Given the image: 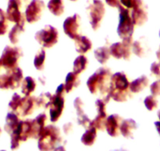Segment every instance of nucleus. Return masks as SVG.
Wrapping results in <instances>:
<instances>
[{"label":"nucleus","mask_w":160,"mask_h":151,"mask_svg":"<svg viewBox=\"0 0 160 151\" xmlns=\"http://www.w3.org/2000/svg\"><path fill=\"white\" fill-rule=\"evenodd\" d=\"M130 82L124 72H119L113 74L111 77L109 95L111 98L118 102H127L130 97L129 88Z\"/></svg>","instance_id":"f257e3e1"},{"label":"nucleus","mask_w":160,"mask_h":151,"mask_svg":"<svg viewBox=\"0 0 160 151\" xmlns=\"http://www.w3.org/2000/svg\"><path fill=\"white\" fill-rule=\"evenodd\" d=\"M112 76L110 69L108 68L101 67L98 69L87 82L90 93L95 95L100 92L104 97L108 95Z\"/></svg>","instance_id":"f03ea898"},{"label":"nucleus","mask_w":160,"mask_h":151,"mask_svg":"<svg viewBox=\"0 0 160 151\" xmlns=\"http://www.w3.org/2000/svg\"><path fill=\"white\" fill-rule=\"evenodd\" d=\"M62 137L58 127L49 125L45 127L38 138V147L40 150L48 151L53 149H64L62 147Z\"/></svg>","instance_id":"7ed1b4c3"},{"label":"nucleus","mask_w":160,"mask_h":151,"mask_svg":"<svg viewBox=\"0 0 160 151\" xmlns=\"http://www.w3.org/2000/svg\"><path fill=\"white\" fill-rule=\"evenodd\" d=\"M119 10V22H118L117 32L121 39L132 37L134 31V24L132 20L130 10L128 8L121 4L118 7Z\"/></svg>","instance_id":"20e7f679"},{"label":"nucleus","mask_w":160,"mask_h":151,"mask_svg":"<svg viewBox=\"0 0 160 151\" xmlns=\"http://www.w3.org/2000/svg\"><path fill=\"white\" fill-rule=\"evenodd\" d=\"M89 19L92 29L97 31L101 26V22L105 13V7L101 0H93L87 7Z\"/></svg>","instance_id":"39448f33"},{"label":"nucleus","mask_w":160,"mask_h":151,"mask_svg":"<svg viewBox=\"0 0 160 151\" xmlns=\"http://www.w3.org/2000/svg\"><path fill=\"white\" fill-rule=\"evenodd\" d=\"M35 39L45 48H50L58 43V32L52 25H46L35 35Z\"/></svg>","instance_id":"423d86ee"},{"label":"nucleus","mask_w":160,"mask_h":151,"mask_svg":"<svg viewBox=\"0 0 160 151\" xmlns=\"http://www.w3.org/2000/svg\"><path fill=\"white\" fill-rule=\"evenodd\" d=\"M22 50L20 47L7 46L4 48L2 56L0 58L1 65L8 70L14 69V68L18 67V61L22 57Z\"/></svg>","instance_id":"0eeeda50"},{"label":"nucleus","mask_w":160,"mask_h":151,"mask_svg":"<svg viewBox=\"0 0 160 151\" xmlns=\"http://www.w3.org/2000/svg\"><path fill=\"white\" fill-rule=\"evenodd\" d=\"M45 9V3L42 0H32L25 10L26 21L30 24L39 21Z\"/></svg>","instance_id":"6e6552de"},{"label":"nucleus","mask_w":160,"mask_h":151,"mask_svg":"<svg viewBox=\"0 0 160 151\" xmlns=\"http://www.w3.org/2000/svg\"><path fill=\"white\" fill-rule=\"evenodd\" d=\"M50 121L55 123L60 119L64 109V98L62 95L55 93L52 97L51 102L49 106Z\"/></svg>","instance_id":"1a4fd4ad"},{"label":"nucleus","mask_w":160,"mask_h":151,"mask_svg":"<svg viewBox=\"0 0 160 151\" xmlns=\"http://www.w3.org/2000/svg\"><path fill=\"white\" fill-rule=\"evenodd\" d=\"M80 19L81 18L78 14L75 13L73 16L66 18L65 21H64L63 28H64V33L68 35L72 39H76L79 35L78 32L80 28Z\"/></svg>","instance_id":"9d476101"},{"label":"nucleus","mask_w":160,"mask_h":151,"mask_svg":"<svg viewBox=\"0 0 160 151\" xmlns=\"http://www.w3.org/2000/svg\"><path fill=\"white\" fill-rule=\"evenodd\" d=\"M130 15L134 25H143L148 21L147 8L142 0H138L136 5L132 8Z\"/></svg>","instance_id":"9b49d317"},{"label":"nucleus","mask_w":160,"mask_h":151,"mask_svg":"<svg viewBox=\"0 0 160 151\" xmlns=\"http://www.w3.org/2000/svg\"><path fill=\"white\" fill-rule=\"evenodd\" d=\"M20 9H21V7L17 2V0H9L8 7H7V13H6L7 19L16 24L25 22V15L21 13Z\"/></svg>","instance_id":"f8f14e48"},{"label":"nucleus","mask_w":160,"mask_h":151,"mask_svg":"<svg viewBox=\"0 0 160 151\" xmlns=\"http://www.w3.org/2000/svg\"><path fill=\"white\" fill-rule=\"evenodd\" d=\"M36 106V98L35 97L25 96L21 98V101L17 109L16 113L21 117H27L32 114Z\"/></svg>","instance_id":"ddd939ff"},{"label":"nucleus","mask_w":160,"mask_h":151,"mask_svg":"<svg viewBox=\"0 0 160 151\" xmlns=\"http://www.w3.org/2000/svg\"><path fill=\"white\" fill-rule=\"evenodd\" d=\"M122 121V118L118 114H112L106 119L105 129L110 136H118L120 134V126Z\"/></svg>","instance_id":"4468645a"},{"label":"nucleus","mask_w":160,"mask_h":151,"mask_svg":"<svg viewBox=\"0 0 160 151\" xmlns=\"http://www.w3.org/2000/svg\"><path fill=\"white\" fill-rule=\"evenodd\" d=\"M47 117L45 113L38 115L34 120L31 121V138H38L45 128Z\"/></svg>","instance_id":"2eb2a0df"},{"label":"nucleus","mask_w":160,"mask_h":151,"mask_svg":"<svg viewBox=\"0 0 160 151\" xmlns=\"http://www.w3.org/2000/svg\"><path fill=\"white\" fill-rule=\"evenodd\" d=\"M74 107H75V110L77 112V121H78V124L82 125L84 128H89L91 121L90 118L84 113L83 111V102H82V99L80 98H76L74 101Z\"/></svg>","instance_id":"dca6fc26"},{"label":"nucleus","mask_w":160,"mask_h":151,"mask_svg":"<svg viewBox=\"0 0 160 151\" xmlns=\"http://www.w3.org/2000/svg\"><path fill=\"white\" fill-rule=\"evenodd\" d=\"M13 132L18 135L21 142L27 141L31 138V121H20L18 128Z\"/></svg>","instance_id":"f3484780"},{"label":"nucleus","mask_w":160,"mask_h":151,"mask_svg":"<svg viewBox=\"0 0 160 151\" xmlns=\"http://www.w3.org/2000/svg\"><path fill=\"white\" fill-rule=\"evenodd\" d=\"M138 128V124L133 119H127L122 121L120 126V133L127 138H133V131Z\"/></svg>","instance_id":"a211bd4d"},{"label":"nucleus","mask_w":160,"mask_h":151,"mask_svg":"<svg viewBox=\"0 0 160 151\" xmlns=\"http://www.w3.org/2000/svg\"><path fill=\"white\" fill-rule=\"evenodd\" d=\"M8 75L10 79V89L14 90L21 86L23 81V72L19 67L10 69Z\"/></svg>","instance_id":"6ab92c4d"},{"label":"nucleus","mask_w":160,"mask_h":151,"mask_svg":"<svg viewBox=\"0 0 160 151\" xmlns=\"http://www.w3.org/2000/svg\"><path fill=\"white\" fill-rule=\"evenodd\" d=\"M74 40L75 44V50L78 53L83 55L91 50L92 43L87 36L79 35Z\"/></svg>","instance_id":"aec40b11"},{"label":"nucleus","mask_w":160,"mask_h":151,"mask_svg":"<svg viewBox=\"0 0 160 151\" xmlns=\"http://www.w3.org/2000/svg\"><path fill=\"white\" fill-rule=\"evenodd\" d=\"M148 82L149 81L146 76H141V77L130 83L129 88L132 93H139L148 87Z\"/></svg>","instance_id":"412c9836"},{"label":"nucleus","mask_w":160,"mask_h":151,"mask_svg":"<svg viewBox=\"0 0 160 151\" xmlns=\"http://www.w3.org/2000/svg\"><path fill=\"white\" fill-rule=\"evenodd\" d=\"M19 122L20 120L18 114H16L15 112H9L6 117V124L4 126V129L7 133L10 135L18 128Z\"/></svg>","instance_id":"4be33fe9"},{"label":"nucleus","mask_w":160,"mask_h":151,"mask_svg":"<svg viewBox=\"0 0 160 151\" xmlns=\"http://www.w3.org/2000/svg\"><path fill=\"white\" fill-rule=\"evenodd\" d=\"M80 84V80L78 77V74L75 73L74 72H69L66 76L65 79V84H64V87H65V91L67 93L72 91L73 89L76 88L78 87Z\"/></svg>","instance_id":"5701e85b"},{"label":"nucleus","mask_w":160,"mask_h":151,"mask_svg":"<svg viewBox=\"0 0 160 151\" xmlns=\"http://www.w3.org/2000/svg\"><path fill=\"white\" fill-rule=\"evenodd\" d=\"M97 138V129L93 126L90 125L85 133L82 135L81 142L85 146H90L93 145Z\"/></svg>","instance_id":"b1692460"},{"label":"nucleus","mask_w":160,"mask_h":151,"mask_svg":"<svg viewBox=\"0 0 160 151\" xmlns=\"http://www.w3.org/2000/svg\"><path fill=\"white\" fill-rule=\"evenodd\" d=\"M49 10L55 16H61L64 11V5L63 0H50L47 4Z\"/></svg>","instance_id":"393cba45"},{"label":"nucleus","mask_w":160,"mask_h":151,"mask_svg":"<svg viewBox=\"0 0 160 151\" xmlns=\"http://www.w3.org/2000/svg\"><path fill=\"white\" fill-rule=\"evenodd\" d=\"M24 24L25 22L18 23L10 30L9 33V39L13 44H18L19 41L20 35L24 31Z\"/></svg>","instance_id":"a878e982"},{"label":"nucleus","mask_w":160,"mask_h":151,"mask_svg":"<svg viewBox=\"0 0 160 151\" xmlns=\"http://www.w3.org/2000/svg\"><path fill=\"white\" fill-rule=\"evenodd\" d=\"M21 87H22L21 92L25 96H30L36 87V83L33 78L31 76H27L23 80Z\"/></svg>","instance_id":"bb28decb"},{"label":"nucleus","mask_w":160,"mask_h":151,"mask_svg":"<svg viewBox=\"0 0 160 151\" xmlns=\"http://www.w3.org/2000/svg\"><path fill=\"white\" fill-rule=\"evenodd\" d=\"M87 65H88V59L84 55L77 57L73 63V72L78 75L87 69Z\"/></svg>","instance_id":"cd10ccee"},{"label":"nucleus","mask_w":160,"mask_h":151,"mask_svg":"<svg viewBox=\"0 0 160 151\" xmlns=\"http://www.w3.org/2000/svg\"><path fill=\"white\" fill-rule=\"evenodd\" d=\"M110 50L108 47H101L94 50V56L101 64H105L110 58Z\"/></svg>","instance_id":"c85d7f7f"},{"label":"nucleus","mask_w":160,"mask_h":151,"mask_svg":"<svg viewBox=\"0 0 160 151\" xmlns=\"http://www.w3.org/2000/svg\"><path fill=\"white\" fill-rule=\"evenodd\" d=\"M132 50H133V54L139 58H143L147 55L148 52V46L147 44H144L143 39H139V40L136 41V42L133 43V46H132Z\"/></svg>","instance_id":"c756f323"},{"label":"nucleus","mask_w":160,"mask_h":151,"mask_svg":"<svg viewBox=\"0 0 160 151\" xmlns=\"http://www.w3.org/2000/svg\"><path fill=\"white\" fill-rule=\"evenodd\" d=\"M52 97H53V95L50 92L42 93L36 98V106L38 108L42 107L45 108V109H48L49 106L51 102Z\"/></svg>","instance_id":"7c9ffc66"},{"label":"nucleus","mask_w":160,"mask_h":151,"mask_svg":"<svg viewBox=\"0 0 160 151\" xmlns=\"http://www.w3.org/2000/svg\"><path fill=\"white\" fill-rule=\"evenodd\" d=\"M109 50H110L111 55L115 58H116V59L123 58L124 50L122 42L115 43V44H112Z\"/></svg>","instance_id":"2f4dec72"},{"label":"nucleus","mask_w":160,"mask_h":151,"mask_svg":"<svg viewBox=\"0 0 160 151\" xmlns=\"http://www.w3.org/2000/svg\"><path fill=\"white\" fill-rule=\"evenodd\" d=\"M46 60V52L43 49H40L35 55L34 59V66L37 70H42L44 69V64Z\"/></svg>","instance_id":"473e14b6"},{"label":"nucleus","mask_w":160,"mask_h":151,"mask_svg":"<svg viewBox=\"0 0 160 151\" xmlns=\"http://www.w3.org/2000/svg\"><path fill=\"white\" fill-rule=\"evenodd\" d=\"M122 45H123L124 55L123 59L126 61H129L131 58V51H132V46H133V38H126L122 39Z\"/></svg>","instance_id":"72a5a7b5"},{"label":"nucleus","mask_w":160,"mask_h":151,"mask_svg":"<svg viewBox=\"0 0 160 151\" xmlns=\"http://www.w3.org/2000/svg\"><path fill=\"white\" fill-rule=\"evenodd\" d=\"M107 116L98 114V116L94 118V120L90 122V125L93 126L96 129L100 131H104L105 129V123Z\"/></svg>","instance_id":"f704fd0d"},{"label":"nucleus","mask_w":160,"mask_h":151,"mask_svg":"<svg viewBox=\"0 0 160 151\" xmlns=\"http://www.w3.org/2000/svg\"><path fill=\"white\" fill-rule=\"evenodd\" d=\"M7 13L0 9V35H5L8 30V22H7Z\"/></svg>","instance_id":"c9c22d12"},{"label":"nucleus","mask_w":160,"mask_h":151,"mask_svg":"<svg viewBox=\"0 0 160 151\" xmlns=\"http://www.w3.org/2000/svg\"><path fill=\"white\" fill-rule=\"evenodd\" d=\"M144 103L145 107L149 111L154 110V109L158 107V101H157V99L155 98L154 95H149V96L146 97Z\"/></svg>","instance_id":"e433bc0d"},{"label":"nucleus","mask_w":160,"mask_h":151,"mask_svg":"<svg viewBox=\"0 0 160 151\" xmlns=\"http://www.w3.org/2000/svg\"><path fill=\"white\" fill-rule=\"evenodd\" d=\"M21 101V97L18 93H15L12 97L11 100H10V103H9V107L12 109L14 112H16L17 109H18V106H19L20 102Z\"/></svg>","instance_id":"4c0bfd02"},{"label":"nucleus","mask_w":160,"mask_h":151,"mask_svg":"<svg viewBox=\"0 0 160 151\" xmlns=\"http://www.w3.org/2000/svg\"><path fill=\"white\" fill-rule=\"evenodd\" d=\"M0 89L2 90L10 89V79L8 73L0 76Z\"/></svg>","instance_id":"58836bf2"},{"label":"nucleus","mask_w":160,"mask_h":151,"mask_svg":"<svg viewBox=\"0 0 160 151\" xmlns=\"http://www.w3.org/2000/svg\"><path fill=\"white\" fill-rule=\"evenodd\" d=\"M106 104L107 103L103 99H98L95 102V106H96L97 111H98V114L104 115L107 116V112H106Z\"/></svg>","instance_id":"ea45409f"},{"label":"nucleus","mask_w":160,"mask_h":151,"mask_svg":"<svg viewBox=\"0 0 160 151\" xmlns=\"http://www.w3.org/2000/svg\"><path fill=\"white\" fill-rule=\"evenodd\" d=\"M10 136H11V141H10V147H11V149H18L20 146L21 140L19 139L18 135H17L15 133H13V132L10 134Z\"/></svg>","instance_id":"a19ab883"},{"label":"nucleus","mask_w":160,"mask_h":151,"mask_svg":"<svg viewBox=\"0 0 160 151\" xmlns=\"http://www.w3.org/2000/svg\"><path fill=\"white\" fill-rule=\"evenodd\" d=\"M151 93L154 95V96H157V95H160V80L155 81L153 84L151 85L150 87Z\"/></svg>","instance_id":"79ce46f5"},{"label":"nucleus","mask_w":160,"mask_h":151,"mask_svg":"<svg viewBox=\"0 0 160 151\" xmlns=\"http://www.w3.org/2000/svg\"><path fill=\"white\" fill-rule=\"evenodd\" d=\"M151 72L157 76L160 77V62H154L151 65Z\"/></svg>","instance_id":"37998d69"},{"label":"nucleus","mask_w":160,"mask_h":151,"mask_svg":"<svg viewBox=\"0 0 160 151\" xmlns=\"http://www.w3.org/2000/svg\"><path fill=\"white\" fill-rule=\"evenodd\" d=\"M138 0H120V3L126 8H133L136 5Z\"/></svg>","instance_id":"c03bdc74"},{"label":"nucleus","mask_w":160,"mask_h":151,"mask_svg":"<svg viewBox=\"0 0 160 151\" xmlns=\"http://www.w3.org/2000/svg\"><path fill=\"white\" fill-rule=\"evenodd\" d=\"M105 2L108 5L112 7H116V8H118L121 5L120 0H105Z\"/></svg>","instance_id":"a18cd8bd"},{"label":"nucleus","mask_w":160,"mask_h":151,"mask_svg":"<svg viewBox=\"0 0 160 151\" xmlns=\"http://www.w3.org/2000/svg\"><path fill=\"white\" fill-rule=\"evenodd\" d=\"M72 128H73V126H72V123H67V124H65L63 126V131H64V132L66 135L70 133L72 131Z\"/></svg>","instance_id":"49530a36"},{"label":"nucleus","mask_w":160,"mask_h":151,"mask_svg":"<svg viewBox=\"0 0 160 151\" xmlns=\"http://www.w3.org/2000/svg\"><path fill=\"white\" fill-rule=\"evenodd\" d=\"M17 2L20 5V7H22L23 6H26L28 3V0H17Z\"/></svg>","instance_id":"de8ad7c7"},{"label":"nucleus","mask_w":160,"mask_h":151,"mask_svg":"<svg viewBox=\"0 0 160 151\" xmlns=\"http://www.w3.org/2000/svg\"><path fill=\"white\" fill-rule=\"evenodd\" d=\"M155 126L160 135V121H156V122H155Z\"/></svg>","instance_id":"09e8293b"},{"label":"nucleus","mask_w":160,"mask_h":151,"mask_svg":"<svg viewBox=\"0 0 160 151\" xmlns=\"http://www.w3.org/2000/svg\"><path fill=\"white\" fill-rule=\"evenodd\" d=\"M156 55H157V57H158V60H159V61H160V47H159V49H158V51H157Z\"/></svg>","instance_id":"8fccbe9b"},{"label":"nucleus","mask_w":160,"mask_h":151,"mask_svg":"<svg viewBox=\"0 0 160 151\" xmlns=\"http://www.w3.org/2000/svg\"><path fill=\"white\" fill-rule=\"evenodd\" d=\"M158 119L160 120V110L158 112Z\"/></svg>","instance_id":"3c124183"},{"label":"nucleus","mask_w":160,"mask_h":151,"mask_svg":"<svg viewBox=\"0 0 160 151\" xmlns=\"http://www.w3.org/2000/svg\"><path fill=\"white\" fill-rule=\"evenodd\" d=\"M1 134H2V129L0 128V135H1Z\"/></svg>","instance_id":"603ef678"},{"label":"nucleus","mask_w":160,"mask_h":151,"mask_svg":"<svg viewBox=\"0 0 160 151\" xmlns=\"http://www.w3.org/2000/svg\"><path fill=\"white\" fill-rule=\"evenodd\" d=\"M71 1H72V2H75V1H77V0H71Z\"/></svg>","instance_id":"864d4df0"},{"label":"nucleus","mask_w":160,"mask_h":151,"mask_svg":"<svg viewBox=\"0 0 160 151\" xmlns=\"http://www.w3.org/2000/svg\"><path fill=\"white\" fill-rule=\"evenodd\" d=\"M1 66H2V65H1V63H0V67H1Z\"/></svg>","instance_id":"5fc2aeb1"},{"label":"nucleus","mask_w":160,"mask_h":151,"mask_svg":"<svg viewBox=\"0 0 160 151\" xmlns=\"http://www.w3.org/2000/svg\"><path fill=\"white\" fill-rule=\"evenodd\" d=\"M159 37H160V31H159Z\"/></svg>","instance_id":"6e6d98bb"}]
</instances>
